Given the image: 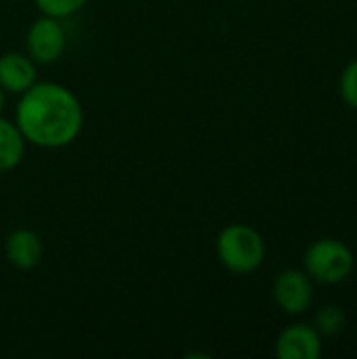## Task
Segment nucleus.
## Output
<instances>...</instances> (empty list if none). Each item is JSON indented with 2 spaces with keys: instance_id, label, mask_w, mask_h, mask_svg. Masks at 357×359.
<instances>
[{
  "instance_id": "7ed1b4c3",
  "label": "nucleus",
  "mask_w": 357,
  "mask_h": 359,
  "mask_svg": "<svg viewBox=\"0 0 357 359\" xmlns=\"http://www.w3.org/2000/svg\"><path fill=\"white\" fill-rule=\"evenodd\" d=\"M303 271L318 284H341L345 282L356 267L353 250L337 238L316 240L303 257Z\"/></svg>"
},
{
  "instance_id": "1a4fd4ad",
  "label": "nucleus",
  "mask_w": 357,
  "mask_h": 359,
  "mask_svg": "<svg viewBox=\"0 0 357 359\" xmlns=\"http://www.w3.org/2000/svg\"><path fill=\"white\" fill-rule=\"evenodd\" d=\"M25 139L17 128L15 120L0 116V172L17 168L25 156Z\"/></svg>"
},
{
  "instance_id": "f257e3e1",
  "label": "nucleus",
  "mask_w": 357,
  "mask_h": 359,
  "mask_svg": "<svg viewBox=\"0 0 357 359\" xmlns=\"http://www.w3.org/2000/svg\"><path fill=\"white\" fill-rule=\"evenodd\" d=\"M15 124L27 145L40 149H63L84 128V107L65 84L38 80L19 95Z\"/></svg>"
},
{
  "instance_id": "0eeeda50",
  "label": "nucleus",
  "mask_w": 357,
  "mask_h": 359,
  "mask_svg": "<svg viewBox=\"0 0 357 359\" xmlns=\"http://www.w3.org/2000/svg\"><path fill=\"white\" fill-rule=\"evenodd\" d=\"M38 82V65L27 53L8 50L0 55V88L6 95H21Z\"/></svg>"
},
{
  "instance_id": "9d476101",
  "label": "nucleus",
  "mask_w": 357,
  "mask_h": 359,
  "mask_svg": "<svg viewBox=\"0 0 357 359\" xmlns=\"http://www.w3.org/2000/svg\"><path fill=\"white\" fill-rule=\"evenodd\" d=\"M347 324V316L341 307L337 305H326L316 313V322L314 328L322 334V337H337L339 332H343Z\"/></svg>"
},
{
  "instance_id": "f03ea898",
  "label": "nucleus",
  "mask_w": 357,
  "mask_h": 359,
  "mask_svg": "<svg viewBox=\"0 0 357 359\" xmlns=\"http://www.w3.org/2000/svg\"><path fill=\"white\" fill-rule=\"evenodd\" d=\"M215 250L219 263L236 276L257 271L267 257L263 236L246 223H231L223 227L217 236Z\"/></svg>"
},
{
  "instance_id": "f8f14e48",
  "label": "nucleus",
  "mask_w": 357,
  "mask_h": 359,
  "mask_svg": "<svg viewBox=\"0 0 357 359\" xmlns=\"http://www.w3.org/2000/svg\"><path fill=\"white\" fill-rule=\"evenodd\" d=\"M339 95L347 107L357 109V59L343 67L339 76Z\"/></svg>"
},
{
  "instance_id": "20e7f679",
  "label": "nucleus",
  "mask_w": 357,
  "mask_h": 359,
  "mask_svg": "<svg viewBox=\"0 0 357 359\" xmlns=\"http://www.w3.org/2000/svg\"><path fill=\"white\" fill-rule=\"evenodd\" d=\"M67 48V32L63 19L40 15L25 32V53L36 65L57 63Z\"/></svg>"
},
{
  "instance_id": "6e6552de",
  "label": "nucleus",
  "mask_w": 357,
  "mask_h": 359,
  "mask_svg": "<svg viewBox=\"0 0 357 359\" xmlns=\"http://www.w3.org/2000/svg\"><path fill=\"white\" fill-rule=\"evenodd\" d=\"M4 257L6 261L19 269V271H29L40 265L44 257V244L40 236L32 229L19 227L13 229L6 240H4Z\"/></svg>"
},
{
  "instance_id": "423d86ee",
  "label": "nucleus",
  "mask_w": 357,
  "mask_h": 359,
  "mask_svg": "<svg viewBox=\"0 0 357 359\" xmlns=\"http://www.w3.org/2000/svg\"><path fill=\"white\" fill-rule=\"evenodd\" d=\"M274 353L280 359H320L324 353L322 334L311 324H290L278 334Z\"/></svg>"
},
{
  "instance_id": "ddd939ff",
  "label": "nucleus",
  "mask_w": 357,
  "mask_h": 359,
  "mask_svg": "<svg viewBox=\"0 0 357 359\" xmlns=\"http://www.w3.org/2000/svg\"><path fill=\"white\" fill-rule=\"evenodd\" d=\"M4 105H6V93L0 88V114H2V109H4Z\"/></svg>"
},
{
  "instance_id": "9b49d317",
  "label": "nucleus",
  "mask_w": 357,
  "mask_h": 359,
  "mask_svg": "<svg viewBox=\"0 0 357 359\" xmlns=\"http://www.w3.org/2000/svg\"><path fill=\"white\" fill-rule=\"evenodd\" d=\"M90 0H34L40 15H50L57 19H67L80 13Z\"/></svg>"
},
{
  "instance_id": "39448f33",
  "label": "nucleus",
  "mask_w": 357,
  "mask_h": 359,
  "mask_svg": "<svg viewBox=\"0 0 357 359\" xmlns=\"http://www.w3.org/2000/svg\"><path fill=\"white\" fill-rule=\"evenodd\" d=\"M271 294L286 316H303L314 305V280L301 269H284L274 280Z\"/></svg>"
}]
</instances>
